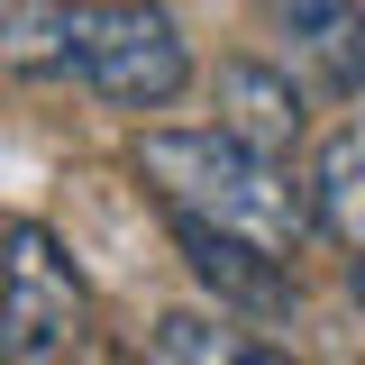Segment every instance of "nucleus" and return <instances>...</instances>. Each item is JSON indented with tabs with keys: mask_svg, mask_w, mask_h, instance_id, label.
I'll use <instances>...</instances> for the list:
<instances>
[{
	"mask_svg": "<svg viewBox=\"0 0 365 365\" xmlns=\"http://www.w3.org/2000/svg\"><path fill=\"white\" fill-rule=\"evenodd\" d=\"M174 237H182V256H192V274L220 292L228 311L274 319L283 302H292V274H283V256H265V247H237V237H220V228H201V220H174Z\"/></svg>",
	"mask_w": 365,
	"mask_h": 365,
	"instance_id": "obj_6",
	"label": "nucleus"
},
{
	"mask_svg": "<svg viewBox=\"0 0 365 365\" xmlns=\"http://www.w3.org/2000/svg\"><path fill=\"white\" fill-rule=\"evenodd\" d=\"M91 329V292L46 228H0V365H64Z\"/></svg>",
	"mask_w": 365,
	"mask_h": 365,
	"instance_id": "obj_3",
	"label": "nucleus"
},
{
	"mask_svg": "<svg viewBox=\"0 0 365 365\" xmlns=\"http://www.w3.org/2000/svg\"><path fill=\"white\" fill-rule=\"evenodd\" d=\"M220 128L247 137L256 155H292L302 146V83L256 64V55H228L220 64Z\"/></svg>",
	"mask_w": 365,
	"mask_h": 365,
	"instance_id": "obj_5",
	"label": "nucleus"
},
{
	"mask_svg": "<svg viewBox=\"0 0 365 365\" xmlns=\"http://www.w3.org/2000/svg\"><path fill=\"white\" fill-rule=\"evenodd\" d=\"M265 19L329 101L365 91V0H265Z\"/></svg>",
	"mask_w": 365,
	"mask_h": 365,
	"instance_id": "obj_4",
	"label": "nucleus"
},
{
	"mask_svg": "<svg viewBox=\"0 0 365 365\" xmlns=\"http://www.w3.org/2000/svg\"><path fill=\"white\" fill-rule=\"evenodd\" d=\"M137 174L155 182V201L174 220H201L220 237H237V247L292 256L311 237V201L283 174V155H256L228 128H146L137 137Z\"/></svg>",
	"mask_w": 365,
	"mask_h": 365,
	"instance_id": "obj_1",
	"label": "nucleus"
},
{
	"mask_svg": "<svg viewBox=\"0 0 365 365\" xmlns=\"http://www.w3.org/2000/svg\"><path fill=\"white\" fill-rule=\"evenodd\" d=\"M155 356L165 365H292V356H274V347H256V338H237L228 319H155Z\"/></svg>",
	"mask_w": 365,
	"mask_h": 365,
	"instance_id": "obj_8",
	"label": "nucleus"
},
{
	"mask_svg": "<svg viewBox=\"0 0 365 365\" xmlns=\"http://www.w3.org/2000/svg\"><path fill=\"white\" fill-rule=\"evenodd\" d=\"M302 201H311V228H329L338 247H356V256H365V128H338V137L311 155Z\"/></svg>",
	"mask_w": 365,
	"mask_h": 365,
	"instance_id": "obj_7",
	"label": "nucleus"
},
{
	"mask_svg": "<svg viewBox=\"0 0 365 365\" xmlns=\"http://www.w3.org/2000/svg\"><path fill=\"white\" fill-rule=\"evenodd\" d=\"M356 302H365V256H356Z\"/></svg>",
	"mask_w": 365,
	"mask_h": 365,
	"instance_id": "obj_10",
	"label": "nucleus"
},
{
	"mask_svg": "<svg viewBox=\"0 0 365 365\" xmlns=\"http://www.w3.org/2000/svg\"><path fill=\"white\" fill-rule=\"evenodd\" d=\"M64 73L110 110H165L192 83L182 28L146 0H64Z\"/></svg>",
	"mask_w": 365,
	"mask_h": 365,
	"instance_id": "obj_2",
	"label": "nucleus"
},
{
	"mask_svg": "<svg viewBox=\"0 0 365 365\" xmlns=\"http://www.w3.org/2000/svg\"><path fill=\"white\" fill-rule=\"evenodd\" d=\"M0 64L64 73V0H0Z\"/></svg>",
	"mask_w": 365,
	"mask_h": 365,
	"instance_id": "obj_9",
	"label": "nucleus"
}]
</instances>
